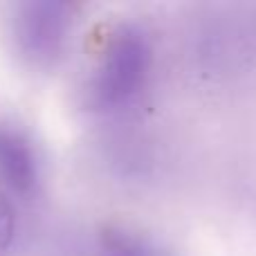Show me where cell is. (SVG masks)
<instances>
[{
    "instance_id": "1",
    "label": "cell",
    "mask_w": 256,
    "mask_h": 256,
    "mask_svg": "<svg viewBox=\"0 0 256 256\" xmlns=\"http://www.w3.org/2000/svg\"><path fill=\"white\" fill-rule=\"evenodd\" d=\"M153 50L137 25H120L104 43L99 61L86 88L92 110L112 112L128 106L148 81Z\"/></svg>"
},
{
    "instance_id": "2",
    "label": "cell",
    "mask_w": 256,
    "mask_h": 256,
    "mask_svg": "<svg viewBox=\"0 0 256 256\" xmlns=\"http://www.w3.org/2000/svg\"><path fill=\"white\" fill-rule=\"evenodd\" d=\"M72 27V7L58 0L18 4L12 20L16 52L34 68H50L61 58Z\"/></svg>"
},
{
    "instance_id": "3",
    "label": "cell",
    "mask_w": 256,
    "mask_h": 256,
    "mask_svg": "<svg viewBox=\"0 0 256 256\" xmlns=\"http://www.w3.org/2000/svg\"><path fill=\"white\" fill-rule=\"evenodd\" d=\"M38 155L20 128L0 122V182L16 196H32L38 186Z\"/></svg>"
},
{
    "instance_id": "4",
    "label": "cell",
    "mask_w": 256,
    "mask_h": 256,
    "mask_svg": "<svg viewBox=\"0 0 256 256\" xmlns=\"http://www.w3.org/2000/svg\"><path fill=\"white\" fill-rule=\"evenodd\" d=\"M102 256H168L155 240L122 225H108L99 234Z\"/></svg>"
},
{
    "instance_id": "5",
    "label": "cell",
    "mask_w": 256,
    "mask_h": 256,
    "mask_svg": "<svg viewBox=\"0 0 256 256\" xmlns=\"http://www.w3.org/2000/svg\"><path fill=\"white\" fill-rule=\"evenodd\" d=\"M16 238V209L12 200L0 191V256L9 252Z\"/></svg>"
}]
</instances>
